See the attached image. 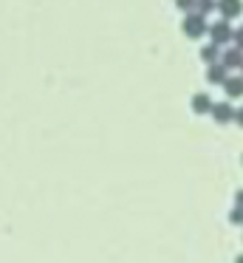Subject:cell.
<instances>
[{"label":"cell","instance_id":"6da1fadb","mask_svg":"<svg viewBox=\"0 0 243 263\" xmlns=\"http://www.w3.org/2000/svg\"><path fill=\"white\" fill-rule=\"evenodd\" d=\"M207 31H209L215 46H226V43H232V37H235V29L229 26V20H218V23H212Z\"/></svg>","mask_w":243,"mask_h":263},{"label":"cell","instance_id":"7a4b0ae2","mask_svg":"<svg viewBox=\"0 0 243 263\" xmlns=\"http://www.w3.org/2000/svg\"><path fill=\"white\" fill-rule=\"evenodd\" d=\"M207 20H203V14H198V12H186V17H184V34L186 37H201V34H207Z\"/></svg>","mask_w":243,"mask_h":263},{"label":"cell","instance_id":"3957f363","mask_svg":"<svg viewBox=\"0 0 243 263\" xmlns=\"http://www.w3.org/2000/svg\"><path fill=\"white\" fill-rule=\"evenodd\" d=\"M212 119L218 125H226V122H235V108L229 102H215L212 105Z\"/></svg>","mask_w":243,"mask_h":263},{"label":"cell","instance_id":"277c9868","mask_svg":"<svg viewBox=\"0 0 243 263\" xmlns=\"http://www.w3.org/2000/svg\"><path fill=\"white\" fill-rule=\"evenodd\" d=\"M220 65H223L226 71H229V68H240V65H243V51L237 46L235 48H226V51L220 54Z\"/></svg>","mask_w":243,"mask_h":263},{"label":"cell","instance_id":"5b68a950","mask_svg":"<svg viewBox=\"0 0 243 263\" xmlns=\"http://www.w3.org/2000/svg\"><path fill=\"white\" fill-rule=\"evenodd\" d=\"M218 12L223 14V20H232L243 12V3L240 0H218Z\"/></svg>","mask_w":243,"mask_h":263},{"label":"cell","instance_id":"8992f818","mask_svg":"<svg viewBox=\"0 0 243 263\" xmlns=\"http://www.w3.org/2000/svg\"><path fill=\"white\" fill-rule=\"evenodd\" d=\"M212 99H209V93H195L192 97V110L195 114H212Z\"/></svg>","mask_w":243,"mask_h":263},{"label":"cell","instance_id":"52a82bcc","mask_svg":"<svg viewBox=\"0 0 243 263\" xmlns=\"http://www.w3.org/2000/svg\"><path fill=\"white\" fill-rule=\"evenodd\" d=\"M223 91L226 97H243V77H226Z\"/></svg>","mask_w":243,"mask_h":263},{"label":"cell","instance_id":"ba28073f","mask_svg":"<svg viewBox=\"0 0 243 263\" xmlns=\"http://www.w3.org/2000/svg\"><path fill=\"white\" fill-rule=\"evenodd\" d=\"M207 80L212 82V85H223V82H226V68L220 63L209 65V68H207Z\"/></svg>","mask_w":243,"mask_h":263},{"label":"cell","instance_id":"9c48e42d","mask_svg":"<svg viewBox=\"0 0 243 263\" xmlns=\"http://www.w3.org/2000/svg\"><path fill=\"white\" fill-rule=\"evenodd\" d=\"M201 60L207 65H215L220 60V46H215V43H207V46L201 48Z\"/></svg>","mask_w":243,"mask_h":263},{"label":"cell","instance_id":"30bf717a","mask_svg":"<svg viewBox=\"0 0 243 263\" xmlns=\"http://www.w3.org/2000/svg\"><path fill=\"white\" fill-rule=\"evenodd\" d=\"M212 9H218V3H215V0H195V12L198 14H209Z\"/></svg>","mask_w":243,"mask_h":263},{"label":"cell","instance_id":"8fae6325","mask_svg":"<svg viewBox=\"0 0 243 263\" xmlns=\"http://www.w3.org/2000/svg\"><path fill=\"white\" fill-rule=\"evenodd\" d=\"M229 221L235 223V227H243V206H232V212H229Z\"/></svg>","mask_w":243,"mask_h":263},{"label":"cell","instance_id":"7c38bea8","mask_svg":"<svg viewBox=\"0 0 243 263\" xmlns=\"http://www.w3.org/2000/svg\"><path fill=\"white\" fill-rule=\"evenodd\" d=\"M175 6L184 9V12H192L195 9V0H175Z\"/></svg>","mask_w":243,"mask_h":263},{"label":"cell","instance_id":"4fadbf2b","mask_svg":"<svg viewBox=\"0 0 243 263\" xmlns=\"http://www.w3.org/2000/svg\"><path fill=\"white\" fill-rule=\"evenodd\" d=\"M232 40H235V46H237V48H240V51H243V26H240V29L235 31V37H232Z\"/></svg>","mask_w":243,"mask_h":263},{"label":"cell","instance_id":"5bb4252c","mask_svg":"<svg viewBox=\"0 0 243 263\" xmlns=\"http://www.w3.org/2000/svg\"><path fill=\"white\" fill-rule=\"evenodd\" d=\"M235 125L243 127V105H240V108H235Z\"/></svg>","mask_w":243,"mask_h":263},{"label":"cell","instance_id":"9a60e30c","mask_svg":"<svg viewBox=\"0 0 243 263\" xmlns=\"http://www.w3.org/2000/svg\"><path fill=\"white\" fill-rule=\"evenodd\" d=\"M235 206H243V190H237V193H235Z\"/></svg>","mask_w":243,"mask_h":263},{"label":"cell","instance_id":"2e32d148","mask_svg":"<svg viewBox=\"0 0 243 263\" xmlns=\"http://www.w3.org/2000/svg\"><path fill=\"white\" fill-rule=\"evenodd\" d=\"M235 263H243V255H237V257H235Z\"/></svg>","mask_w":243,"mask_h":263},{"label":"cell","instance_id":"e0dca14e","mask_svg":"<svg viewBox=\"0 0 243 263\" xmlns=\"http://www.w3.org/2000/svg\"><path fill=\"white\" fill-rule=\"evenodd\" d=\"M240 68H243V65H240Z\"/></svg>","mask_w":243,"mask_h":263},{"label":"cell","instance_id":"ac0fdd59","mask_svg":"<svg viewBox=\"0 0 243 263\" xmlns=\"http://www.w3.org/2000/svg\"><path fill=\"white\" fill-rule=\"evenodd\" d=\"M240 161H243V159H240Z\"/></svg>","mask_w":243,"mask_h":263}]
</instances>
